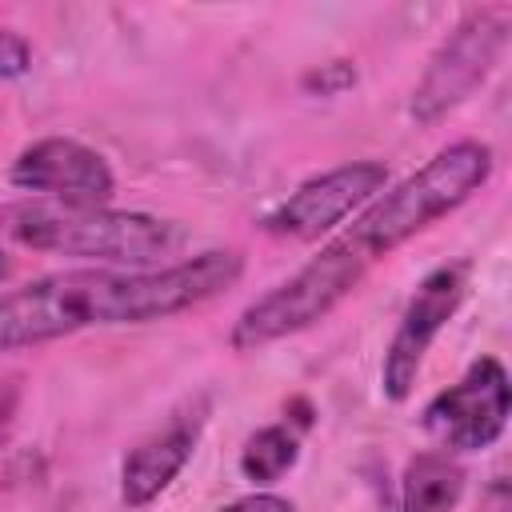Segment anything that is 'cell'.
<instances>
[{"mask_svg":"<svg viewBox=\"0 0 512 512\" xmlns=\"http://www.w3.org/2000/svg\"><path fill=\"white\" fill-rule=\"evenodd\" d=\"M4 232L36 252L108 260L116 268H152L184 244V228L164 216L60 200H28L8 208Z\"/></svg>","mask_w":512,"mask_h":512,"instance_id":"obj_3","label":"cell"},{"mask_svg":"<svg viewBox=\"0 0 512 512\" xmlns=\"http://www.w3.org/2000/svg\"><path fill=\"white\" fill-rule=\"evenodd\" d=\"M512 412L508 372L496 356H480L468 372L436 392L424 408V432L444 452H484L500 440Z\"/></svg>","mask_w":512,"mask_h":512,"instance_id":"obj_7","label":"cell"},{"mask_svg":"<svg viewBox=\"0 0 512 512\" xmlns=\"http://www.w3.org/2000/svg\"><path fill=\"white\" fill-rule=\"evenodd\" d=\"M28 68H32V44L8 24H0V80H20Z\"/></svg>","mask_w":512,"mask_h":512,"instance_id":"obj_14","label":"cell"},{"mask_svg":"<svg viewBox=\"0 0 512 512\" xmlns=\"http://www.w3.org/2000/svg\"><path fill=\"white\" fill-rule=\"evenodd\" d=\"M296 460H300V436L288 424L256 428L240 448V472H244V480L260 484V488H268L284 472H292Z\"/></svg>","mask_w":512,"mask_h":512,"instance_id":"obj_12","label":"cell"},{"mask_svg":"<svg viewBox=\"0 0 512 512\" xmlns=\"http://www.w3.org/2000/svg\"><path fill=\"white\" fill-rule=\"evenodd\" d=\"M464 496V468L448 452H420L400 480V512H456Z\"/></svg>","mask_w":512,"mask_h":512,"instance_id":"obj_11","label":"cell"},{"mask_svg":"<svg viewBox=\"0 0 512 512\" xmlns=\"http://www.w3.org/2000/svg\"><path fill=\"white\" fill-rule=\"evenodd\" d=\"M360 280H364V268L336 240H328L308 264H300L288 280H280L276 288L256 296L236 316L228 344L236 352H256L284 336H296V332L312 328L316 320H324L344 296H352V288Z\"/></svg>","mask_w":512,"mask_h":512,"instance_id":"obj_4","label":"cell"},{"mask_svg":"<svg viewBox=\"0 0 512 512\" xmlns=\"http://www.w3.org/2000/svg\"><path fill=\"white\" fill-rule=\"evenodd\" d=\"M352 84H356V64L352 60H328V64L300 76V88L312 92V96H340Z\"/></svg>","mask_w":512,"mask_h":512,"instance_id":"obj_13","label":"cell"},{"mask_svg":"<svg viewBox=\"0 0 512 512\" xmlns=\"http://www.w3.org/2000/svg\"><path fill=\"white\" fill-rule=\"evenodd\" d=\"M220 512H296V508H292V500H284L276 492H248V496L224 504Z\"/></svg>","mask_w":512,"mask_h":512,"instance_id":"obj_15","label":"cell"},{"mask_svg":"<svg viewBox=\"0 0 512 512\" xmlns=\"http://www.w3.org/2000/svg\"><path fill=\"white\" fill-rule=\"evenodd\" d=\"M464 292H468V264H440L432 268L416 292L408 296L404 312H400V324L384 348V360H380V392L384 400L400 404L412 396L416 388V376L424 368V356L428 348L436 344V336L448 328V320L456 316V308L464 304Z\"/></svg>","mask_w":512,"mask_h":512,"instance_id":"obj_6","label":"cell"},{"mask_svg":"<svg viewBox=\"0 0 512 512\" xmlns=\"http://www.w3.org/2000/svg\"><path fill=\"white\" fill-rule=\"evenodd\" d=\"M244 272L236 248H208L152 268H68L0 292V356L76 336L84 328L152 324L188 312Z\"/></svg>","mask_w":512,"mask_h":512,"instance_id":"obj_1","label":"cell"},{"mask_svg":"<svg viewBox=\"0 0 512 512\" xmlns=\"http://www.w3.org/2000/svg\"><path fill=\"white\" fill-rule=\"evenodd\" d=\"M8 420H12V396L0 392V444H4V432H8Z\"/></svg>","mask_w":512,"mask_h":512,"instance_id":"obj_16","label":"cell"},{"mask_svg":"<svg viewBox=\"0 0 512 512\" xmlns=\"http://www.w3.org/2000/svg\"><path fill=\"white\" fill-rule=\"evenodd\" d=\"M512 12L508 8H472L432 52L420 84L412 88L408 116L416 124H436L452 108H460L500 64L508 48Z\"/></svg>","mask_w":512,"mask_h":512,"instance_id":"obj_5","label":"cell"},{"mask_svg":"<svg viewBox=\"0 0 512 512\" xmlns=\"http://www.w3.org/2000/svg\"><path fill=\"white\" fill-rule=\"evenodd\" d=\"M492 164L496 160L484 140H456L416 172H408L400 184L384 188L372 204H364L360 216L332 240L368 272L376 260H388L400 244L472 200L488 184Z\"/></svg>","mask_w":512,"mask_h":512,"instance_id":"obj_2","label":"cell"},{"mask_svg":"<svg viewBox=\"0 0 512 512\" xmlns=\"http://www.w3.org/2000/svg\"><path fill=\"white\" fill-rule=\"evenodd\" d=\"M8 180L12 188L32 192V200L60 204H108L116 192L108 160L72 136H44L20 148L8 168Z\"/></svg>","mask_w":512,"mask_h":512,"instance_id":"obj_9","label":"cell"},{"mask_svg":"<svg viewBox=\"0 0 512 512\" xmlns=\"http://www.w3.org/2000/svg\"><path fill=\"white\" fill-rule=\"evenodd\" d=\"M204 420H208V400L196 396L192 404H184L180 412H172L156 432H148L120 464V504L140 512L148 504H156L172 480L188 468L196 444H200V432H204Z\"/></svg>","mask_w":512,"mask_h":512,"instance_id":"obj_10","label":"cell"},{"mask_svg":"<svg viewBox=\"0 0 512 512\" xmlns=\"http://www.w3.org/2000/svg\"><path fill=\"white\" fill-rule=\"evenodd\" d=\"M388 188V168L380 160H348L336 164L312 180H304L296 192H288L268 216L264 232L288 236V240H316L344 224L356 208L372 204Z\"/></svg>","mask_w":512,"mask_h":512,"instance_id":"obj_8","label":"cell"},{"mask_svg":"<svg viewBox=\"0 0 512 512\" xmlns=\"http://www.w3.org/2000/svg\"><path fill=\"white\" fill-rule=\"evenodd\" d=\"M488 512H508V500H504V488H500V484L492 488V500H488Z\"/></svg>","mask_w":512,"mask_h":512,"instance_id":"obj_17","label":"cell"},{"mask_svg":"<svg viewBox=\"0 0 512 512\" xmlns=\"http://www.w3.org/2000/svg\"><path fill=\"white\" fill-rule=\"evenodd\" d=\"M8 268H12V264H8V256H4V252H0V284H4V280H8Z\"/></svg>","mask_w":512,"mask_h":512,"instance_id":"obj_18","label":"cell"}]
</instances>
